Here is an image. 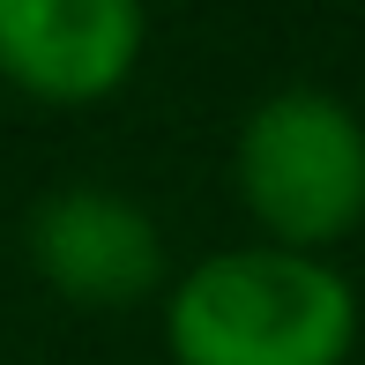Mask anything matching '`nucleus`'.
<instances>
[{
    "label": "nucleus",
    "instance_id": "1",
    "mask_svg": "<svg viewBox=\"0 0 365 365\" xmlns=\"http://www.w3.org/2000/svg\"><path fill=\"white\" fill-rule=\"evenodd\" d=\"M179 365H343L358 343V291L328 254L224 246L164 298Z\"/></svg>",
    "mask_w": 365,
    "mask_h": 365
},
{
    "label": "nucleus",
    "instance_id": "2",
    "mask_svg": "<svg viewBox=\"0 0 365 365\" xmlns=\"http://www.w3.org/2000/svg\"><path fill=\"white\" fill-rule=\"evenodd\" d=\"M231 172L269 246L321 254L365 217V120L336 90L291 82L246 112Z\"/></svg>",
    "mask_w": 365,
    "mask_h": 365
},
{
    "label": "nucleus",
    "instance_id": "3",
    "mask_svg": "<svg viewBox=\"0 0 365 365\" xmlns=\"http://www.w3.org/2000/svg\"><path fill=\"white\" fill-rule=\"evenodd\" d=\"M23 254L38 269L45 291H60L68 306L120 313L142 306L164 284V231L157 217L120 187L97 179H68V187L38 194L23 217Z\"/></svg>",
    "mask_w": 365,
    "mask_h": 365
},
{
    "label": "nucleus",
    "instance_id": "4",
    "mask_svg": "<svg viewBox=\"0 0 365 365\" xmlns=\"http://www.w3.org/2000/svg\"><path fill=\"white\" fill-rule=\"evenodd\" d=\"M135 0H0V82L38 105H97L142 60Z\"/></svg>",
    "mask_w": 365,
    "mask_h": 365
}]
</instances>
